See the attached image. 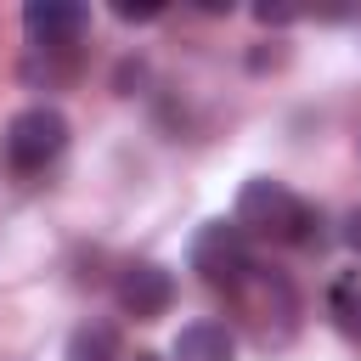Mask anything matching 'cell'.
I'll return each mask as SVG.
<instances>
[{"instance_id": "5b68a950", "label": "cell", "mask_w": 361, "mask_h": 361, "mask_svg": "<svg viewBox=\"0 0 361 361\" xmlns=\"http://www.w3.org/2000/svg\"><path fill=\"white\" fill-rule=\"evenodd\" d=\"M85 23H90V11L79 0H28L23 6V28L39 51H68L85 34Z\"/></svg>"}, {"instance_id": "30bf717a", "label": "cell", "mask_w": 361, "mask_h": 361, "mask_svg": "<svg viewBox=\"0 0 361 361\" xmlns=\"http://www.w3.org/2000/svg\"><path fill=\"white\" fill-rule=\"evenodd\" d=\"M118 17L124 23H147V17H158V6H118Z\"/></svg>"}, {"instance_id": "6da1fadb", "label": "cell", "mask_w": 361, "mask_h": 361, "mask_svg": "<svg viewBox=\"0 0 361 361\" xmlns=\"http://www.w3.org/2000/svg\"><path fill=\"white\" fill-rule=\"evenodd\" d=\"M310 226V209L282 186V180H248L237 192V231L243 237H265V243H299Z\"/></svg>"}, {"instance_id": "7a4b0ae2", "label": "cell", "mask_w": 361, "mask_h": 361, "mask_svg": "<svg viewBox=\"0 0 361 361\" xmlns=\"http://www.w3.org/2000/svg\"><path fill=\"white\" fill-rule=\"evenodd\" d=\"M0 147H6V164H11V169L34 175V169H45V164L62 158V147H68V118H62L56 107H23V113L6 124Z\"/></svg>"}, {"instance_id": "277c9868", "label": "cell", "mask_w": 361, "mask_h": 361, "mask_svg": "<svg viewBox=\"0 0 361 361\" xmlns=\"http://www.w3.org/2000/svg\"><path fill=\"white\" fill-rule=\"evenodd\" d=\"M113 299H118L124 316H135V322H158V316L175 305V276H169L164 265H124Z\"/></svg>"}, {"instance_id": "7c38bea8", "label": "cell", "mask_w": 361, "mask_h": 361, "mask_svg": "<svg viewBox=\"0 0 361 361\" xmlns=\"http://www.w3.org/2000/svg\"><path fill=\"white\" fill-rule=\"evenodd\" d=\"M135 361H158V355H152V350H141V355H135Z\"/></svg>"}, {"instance_id": "ba28073f", "label": "cell", "mask_w": 361, "mask_h": 361, "mask_svg": "<svg viewBox=\"0 0 361 361\" xmlns=\"http://www.w3.org/2000/svg\"><path fill=\"white\" fill-rule=\"evenodd\" d=\"M333 316H338L344 333L361 338V288H355V282H338V288H333Z\"/></svg>"}, {"instance_id": "8fae6325", "label": "cell", "mask_w": 361, "mask_h": 361, "mask_svg": "<svg viewBox=\"0 0 361 361\" xmlns=\"http://www.w3.org/2000/svg\"><path fill=\"white\" fill-rule=\"evenodd\" d=\"M344 243H350V248H355V254H361V209H355V214H350V226H344Z\"/></svg>"}, {"instance_id": "52a82bcc", "label": "cell", "mask_w": 361, "mask_h": 361, "mask_svg": "<svg viewBox=\"0 0 361 361\" xmlns=\"http://www.w3.org/2000/svg\"><path fill=\"white\" fill-rule=\"evenodd\" d=\"M68 361H118V327H113V322H85V327H73Z\"/></svg>"}, {"instance_id": "9c48e42d", "label": "cell", "mask_w": 361, "mask_h": 361, "mask_svg": "<svg viewBox=\"0 0 361 361\" xmlns=\"http://www.w3.org/2000/svg\"><path fill=\"white\" fill-rule=\"evenodd\" d=\"M299 11L293 6H259V23H293Z\"/></svg>"}, {"instance_id": "3957f363", "label": "cell", "mask_w": 361, "mask_h": 361, "mask_svg": "<svg viewBox=\"0 0 361 361\" xmlns=\"http://www.w3.org/2000/svg\"><path fill=\"white\" fill-rule=\"evenodd\" d=\"M192 271L209 282V288H243L254 276V259H248V237L237 231V220H209L197 237H192Z\"/></svg>"}, {"instance_id": "8992f818", "label": "cell", "mask_w": 361, "mask_h": 361, "mask_svg": "<svg viewBox=\"0 0 361 361\" xmlns=\"http://www.w3.org/2000/svg\"><path fill=\"white\" fill-rule=\"evenodd\" d=\"M237 338L226 322H186L175 333V361H231Z\"/></svg>"}]
</instances>
